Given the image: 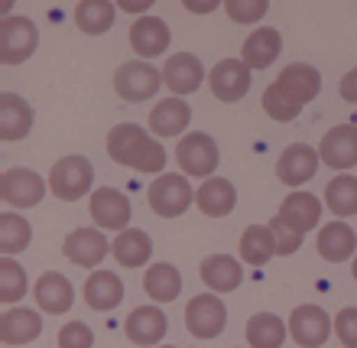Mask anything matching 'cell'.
<instances>
[{"label":"cell","mask_w":357,"mask_h":348,"mask_svg":"<svg viewBox=\"0 0 357 348\" xmlns=\"http://www.w3.org/2000/svg\"><path fill=\"white\" fill-rule=\"evenodd\" d=\"M321 92V75L315 66L305 62H292L280 72V78L264 92V111L273 121L289 124L299 117V111L309 101H315Z\"/></svg>","instance_id":"6da1fadb"},{"label":"cell","mask_w":357,"mask_h":348,"mask_svg":"<svg viewBox=\"0 0 357 348\" xmlns=\"http://www.w3.org/2000/svg\"><path fill=\"white\" fill-rule=\"evenodd\" d=\"M107 157L137 173H162V166H166L162 143L150 137L140 124H117L107 133Z\"/></svg>","instance_id":"7a4b0ae2"},{"label":"cell","mask_w":357,"mask_h":348,"mask_svg":"<svg viewBox=\"0 0 357 348\" xmlns=\"http://www.w3.org/2000/svg\"><path fill=\"white\" fill-rule=\"evenodd\" d=\"M91 182H94V166L88 157H62V160L49 170V189L52 196L62 198V202H78L82 196L91 192Z\"/></svg>","instance_id":"3957f363"},{"label":"cell","mask_w":357,"mask_h":348,"mask_svg":"<svg viewBox=\"0 0 357 348\" xmlns=\"http://www.w3.org/2000/svg\"><path fill=\"white\" fill-rule=\"evenodd\" d=\"M39 46V29L26 17H3L0 20V62L20 66L26 62Z\"/></svg>","instance_id":"277c9868"},{"label":"cell","mask_w":357,"mask_h":348,"mask_svg":"<svg viewBox=\"0 0 357 348\" xmlns=\"http://www.w3.org/2000/svg\"><path fill=\"white\" fill-rule=\"evenodd\" d=\"M160 85H162V72L153 68L150 62H143V59H130V62H123L114 72V92L121 94L123 101L140 104L160 92Z\"/></svg>","instance_id":"5b68a950"},{"label":"cell","mask_w":357,"mask_h":348,"mask_svg":"<svg viewBox=\"0 0 357 348\" xmlns=\"http://www.w3.org/2000/svg\"><path fill=\"white\" fill-rule=\"evenodd\" d=\"M176 160L182 166L185 176H195V179H211V173L218 170V160H221V153H218V143L215 137H208V133H185L176 147Z\"/></svg>","instance_id":"8992f818"},{"label":"cell","mask_w":357,"mask_h":348,"mask_svg":"<svg viewBox=\"0 0 357 348\" xmlns=\"http://www.w3.org/2000/svg\"><path fill=\"white\" fill-rule=\"evenodd\" d=\"M150 208L162 218H178L192 202H195V189L185 176L178 173H162L156 182L150 186Z\"/></svg>","instance_id":"52a82bcc"},{"label":"cell","mask_w":357,"mask_h":348,"mask_svg":"<svg viewBox=\"0 0 357 348\" xmlns=\"http://www.w3.org/2000/svg\"><path fill=\"white\" fill-rule=\"evenodd\" d=\"M49 189V179H43L39 173L26 170V166H13L0 176V198L10 208H36L43 202Z\"/></svg>","instance_id":"ba28073f"},{"label":"cell","mask_w":357,"mask_h":348,"mask_svg":"<svg viewBox=\"0 0 357 348\" xmlns=\"http://www.w3.org/2000/svg\"><path fill=\"white\" fill-rule=\"evenodd\" d=\"M227 326V310L218 300V293H198L185 306V329L195 339H218Z\"/></svg>","instance_id":"9c48e42d"},{"label":"cell","mask_w":357,"mask_h":348,"mask_svg":"<svg viewBox=\"0 0 357 348\" xmlns=\"http://www.w3.org/2000/svg\"><path fill=\"white\" fill-rule=\"evenodd\" d=\"M328 332H331L328 312L321 310V306H315V303H302V306H296L289 312V335L296 345L319 348L328 342Z\"/></svg>","instance_id":"30bf717a"},{"label":"cell","mask_w":357,"mask_h":348,"mask_svg":"<svg viewBox=\"0 0 357 348\" xmlns=\"http://www.w3.org/2000/svg\"><path fill=\"white\" fill-rule=\"evenodd\" d=\"M88 212H91L94 225L101 231H127V222H130V202L123 192L111 186H101L91 192V202H88Z\"/></svg>","instance_id":"8fae6325"},{"label":"cell","mask_w":357,"mask_h":348,"mask_svg":"<svg viewBox=\"0 0 357 348\" xmlns=\"http://www.w3.org/2000/svg\"><path fill=\"white\" fill-rule=\"evenodd\" d=\"M208 85H211V94H215L218 101L234 104L250 92V68H247L244 59H221V62L211 68Z\"/></svg>","instance_id":"7c38bea8"},{"label":"cell","mask_w":357,"mask_h":348,"mask_svg":"<svg viewBox=\"0 0 357 348\" xmlns=\"http://www.w3.org/2000/svg\"><path fill=\"white\" fill-rule=\"evenodd\" d=\"M276 218H280L289 231H296V235L305 238L312 228L321 222V198L312 196V192L296 189V192H289V196L282 198V205H280V212H276Z\"/></svg>","instance_id":"4fadbf2b"},{"label":"cell","mask_w":357,"mask_h":348,"mask_svg":"<svg viewBox=\"0 0 357 348\" xmlns=\"http://www.w3.org/2000/svg\"><path fill=\"white\" fill-rule=\"evenodd\" d=\"M319 157L331 170H351V166H357V124L331 127L319 143Z\"/></svg>","instance_id":"5bb4252c"},{"label":"cell","mask_w":357,"mask_h":348,"mask_svg":"<svg viewBox=\"0 0 357 348\" xmlns=\"http://www.w3.org/2000/svg\"><path fill=\"white\" fill-rule=\"evenodd\" d=\"M319 150H312L309 143H292V147H286L282 150V157L276 160V176H280V182H286V186L299 189L302 182H309L315 173H319Z\"/></svg>","instance_id":"9a60e30c"},{"label":"cell","mask_w":357,"mask_h":348,"mask_svg":"<svg viewBox=\"0 0 357 348\" xmlns=\"http://www.w3.org/2000/svg\"><path fill=\"white\" fill-rule=\"evenodd\" d=\"M202 82H205V66L198 62V56H192V52H176V56L166 59V66H162V85H169V92L176 94V98L198 92Z\"/></svg>","instance_id":"2e32d148"},{"label":"cell","mask_w":357,"mask_h":348,"mask_svg":"<svg viewBox=\"0 0 357 348\" xmlns=\"http://www.w3.org/2000/svg\"><path fill=\"white\" fill-rule=\"evenodd\" d=\"M107 251H111V245L101 235V228H75L62 245V254L78 267H98L107 257Z\"/></svg>","instance_id":"e0dca14e"},{"label":"cell","mask_w":357,"mask_h":348,"mask_svg":"<svg viewBox=\"0 0 357 348\" xmlns=\"http://www.w3.org/2000/svg\"><path fill=\"white\" fill-rule=\"evenodd\" d=\"M166 329H169V319L160 306H137L123 322V332L133 345H160L166 339Z\"/></svg>","instance_id":"ac0fdd59"},{"label":"cell","mask_w":357,"mask_h":348,"mask_svg":"<svg viewBox=\"0 0 357 348\" xmlns=\"http://www.w3.org/2000/svg\"><path fill=\"white\" fill-rule=\"evenodd\" d=\"M169 39H172V33H169V27L162 23L160 17H137L133 20V27H130V46H133V52L140 59H156V56H162L166 49H169Z\"/></svg>","instance_id":"d6986e66"},{"label":"cell","mask_w":357,"mask_h":348,"mask_svg":"<svg viewBox=\"0 0 357 348\" xmlns=\"http://www.w3.org/2000/svg\"><path fill=\"white\" fill-rule=\"evenodd\" d=\"M36 306L49 316H62V312L72 310V303H75V290H72V283H68L66 273L59 270H49L43 273L36 280Z\"/></svg>","instance_id":"ffe728a7"},{"label":"cell","mask_w":357,"mask_h":348,"mask_svg":"<svg viewBox=\"0 0 357 348\" xmlns=\"http://www.w3.org/2000/svg\"><path fill=\"white\" fill-rule=\"evenodd\" d=\"M33 131V108L26 104V98H20L13 92L0 94V137L7 143L23 140Z\"/></svg>","instance_id":"44dd1931"},{"label":"cell","mask_w":357,"mask_h":348,"mask_svg":"<svg viewBox=\"0 0 357 348\" xmlns=\"http://www.w3.org/2000/svg\"><path fill=\"white\" fill-rule=\"evenodd\" d=\"M195 205L202 208L208 218H225V215H231L237 205V189L231 186L227 179L211 176L195 189Z\"/></svg>","instance_id":"7402d4cb"},{"label":"cell","mask_w":357,"mask_h":348,"mask_svg":"<svg viewBox=\"0 0 357 348\" xmlns=\"http://www.w3.org/2000/svg\"><path fill=\"white\" fill-rule=\"evenodd\" d=\"M192 124V108L182 98H162L150 111V131L156 137H178Z\"/></svg>","instance_id":"603a6c76"},{"label":"cell","mask_w":357,"mask_h":348,"mask_svg":"<svg viewBox=\"0 0 357 348\" xmlns=\"http://www.w3.org/2000/svg\"><path fill=\"white\" fill-rule=\"evenodd\" d=\"M123 300V283L114 270H94L85 280V303L94 312H111Z\"/></svg>","instance_id":"cb8c5ba5"},{"label":"cell","mask_w":357,"mask_h":348,"mask_svg":"<svg viewBox=\"0 0 357 348\" xmlns=\"http://www.w3.org/2000/svg\"><path fill=\"white\" fill-rule=\"evenodd\" d=\"M202 283L211 293H231L244 283V267L227 254H211L202 261Z\"/></svg>","instance_id":"d4e9b609"},{"label":"cell","mask_w":357,"mask_h":348,"mask_svg":"<svg viewBox=\"0 0 357 348\" xmlns=\"http://www.w3.org/2000/svg\"><path fill=\"white\" fill-rule=\"evenodd\" d=\"M43 332V319L36 310H23V306H10L0 316V339L7 345H26V342L39 339Z\"/></svg>","instance_id":"484cf974"},{"label":"cell","mask_w":357,"mask_h":348,"mask_svg":"<svg viewBox=\"0 0 357 348\" xmlns=\"http://www.w3.org/2000/svg\"><path fill=\"white\" fill-rule=\"evenodd\" d=\"M282 49V39L273 27H257L250 36L244 39V49H241V59L247 62V68H266L276 62Z\"/></svg>","instance_id":"4316f807"},{"label":"cell","mask_w":357,"mask_h":348,"mask_svg":"<svg viewBox=\"0 0 357 348\" xmlns=\"http://www.w3.org/2000/svg\"><path fill=\"white\" fill-rule=\"evenodd\" d=\"M319 254L331 263H341V261H351V254L357 251V231L344 222H331L319 231Z\"/></svg>","instance_id":"83f0119b"},{"label":"cell","mask_w":357,"mask_h":348,"mask_svg":"<svg viewBox=\"0 0 357 348\" xmlns=\"http://www.w3.org/2000/svg\"><path fill=\"white\" fill-rule=\"evenodd\" d=\"M111 254L121 267H143L153 254V238L143 231V228H127L114 238Z\"/></svg>","instance_id":"f1b7e54d"},{"label":"cell","mask_w":357,"mask_h":348,"mask_svg":"<svg viewBox=\"0 0 357 348\" xmlns=\"http://www.w3.org/2000/svg\"><path fill=\"white\" fill-rule=\"evenodd\" d=\"M244 335L250 348H280L286 342V322L273 312H257L247 319Z\"/></svg>","instance_id":"f546056e"},{"label":"cell","mask_w":357,"mask_h":348,"mask_svg":"<svg viewBox=\"0 0 357 348\" xmlns=\"http://www.w3.org/2000/svg\"><path fill=\"white\" fill-rule=\"evenodd\" d=\"M114 17H117V3H111V0H82L75 7V23L88 36L107 33L114 27Z\"/></svg>","instance_id":"4dcf8cb0"},{"label":"cell","mask_w":357,"mask_h":348,"mask_svg":"<svg viewBox=\"0 0 357 348\" xmlns=\"http://www.w3.org/2000/svg\"><path fill=\"white\" fill-rule=\"evenodd\" d=\"M143 290L156 303H172L182 293V273L172 263H150V270L143 277Z\"/></svg>","instance_id":"1f68e13d"},{"label":"cell","mask_w":357,"mask_h":348,"mask_svg":"<svg viewBox=\"0 0 357 348\" xmlns=\"http://www.w3.org/2000/svg\"><path fill=\"white\" fill-rule=\"evenodd\" d=\"M29 241H33V225L17 212H3L0 215V251H3V257L26 251Z\"/></svg>","instance_id":"d6a6232c"},{"label":"cell","mask_w":357,"mask_h":348,"mask_svg":"<svg viewBox=\"0 0 357 348\" xmlns=\"http://www.w3.org/2000/svg\"><path fill=\"white\" fill-rule=\"evenodd\" d=\"M325 205L335 212L338 218L357 215V176L341 173L325 186Z\"/></svg>","instance_id":"836d02e7"},{"label":"cell","mask_w":357,"mask_h":348,"mask_svg":"<svg viewBox=\"0 0 357 348\" xmlns=\"http://www.w3.org/2000/svg\"><path fill=\"white\" fill-rule=\"evenodd\" d=\"M273 254H276V247H273V235L266 225H250L241 235V261L254 263V267H264Z\"/></svg>","instance_id":"e575fe53"},{"label":"cell","mask_w":357,"mask_h":348,"mask_svg":"<svg viewBox=\"0 0 357 348\" xmlns=\"http://www.w3.org/2000/svg\"><path fill=\"white\" fill-rule=\"evenodd\" d=\"M23 293H26V270L13 257H3L0 261V303L10 310L17 300H23Z\"/></svg>","instance_id":"d590c367"},{"label":"cell","mask_w":357,"mask_h":348,"mask_svg":"<svg viewBox=\"0 0 357 348\" xmlns=\"http://www.w3.org/2000/svg\"><path fill=\"white\" fill-rule=\"evenodd\" d=\"M270 3L266 0H225V13L234 23H257L266 17Z\"/></svg>","instance_id":"8d00e7d4"},{"label":"cell","mask_w":357,"mask_h":348,"mask_svg":"<svg viewBox=\"0 0 357 348\" xmlns=\"http://www.w3.org/2000/svg\"><path fill=\"white\" fill-rule=\"evenodd\" d=\"M270 235H273V247H276V254L280 257H289V254H296L302 247V235H296V231H289V228L282 225L280 218H273L270 225Z\"/></svg>","instance_id":"74e56055"},{"label":"cell","mask_w":357,"mask_h":348,"mask_svg":"<svg viewBox=\"0 0 357 348\" xmlns=\"http://www.w3.org/2000/svg\"><path fill=\"white\" fill-rule=\"evenodd\" d=\"M94 345V332L85 322H66L59 329V348H91Z\"/></svg>","instance_id":"f35d334b"},{"label":"cell","mask_w":357,"mask_h":348,"mask_svg":"<svg viewBox=\"0 0 357 348\" xmlns=\"http://www.w3.org/2000/svg\"><path fill=\"white\" fill-rule=\"evenodd\" d=\"M335 332H338V339L344 342L348 348H357V306H348V310L338 312V319H335Z\"/></svg>","instance_id":"ab89813d"},{"label":"cell","mask_w":357,"mask_h":348,"mask_svg":"<svg viewBox=\"0 0 357 348\" xmlns=\"http://www.w3.org/2000/svg\"><path fill=\"white\" fill-rule=\"evenodd\" d=\"M338 92H341V98H344L348 104H357V68H351L348 75L341 78Z\"/></svg>","instance_id":"60d3db41"},{"label":"cell","mask_w":357,"mask_h":348,"mask_svg":"<svg viewBox=\"0 0 357 348\" xmlns=\"http://www.w3.org/2000/svg\"><path fill=\"white\" fill-rule=\"evenodd\" d=\"M153 7V0H117V10H127V13H140L146 17V10Z\"/></svg>","instance_id":"b9f144b4"},{"label":"cell","mask_w":357,"mask_h":348,"mask_svg":"<svg viewBox=\"0 0 357 348\" xmlns=\"http://www.w3.org/2000/svg\"><path fill=\"white\" fill-rule=\"evenodd\" d=\"M185 7L192 10V13H211L218 3H215V0H208V3H195V0H185Z\"/></svg>","instance_id":"7bdbcfd3"},{"label":"cell","mask_w":357,"mask_h":348,"mask_svg":"<svg viewBox=\"0 0 357 348\" xmlns=\"http://www.w3.org/2000/svg\"><path fill=\"white\" fill-rule=\"evenodd\" d=\"M351 270H354V280H357V261H354V267H351Z\"/></svg>","instance_id":"ee69618b"},{"label":"cell","mask_w":357,"mask_h":348,"mask_svg":"<svg viewBox=\"0 0 357 348\" xmlns=\"http://www.w3.org/2000/svg\"><path fill=\"white\" fill-rule=\"evenodd\" d=\"M160 348H172V345H160Z\"/></svg>","instance_id":"f6af8a7d"}]
</instances>
